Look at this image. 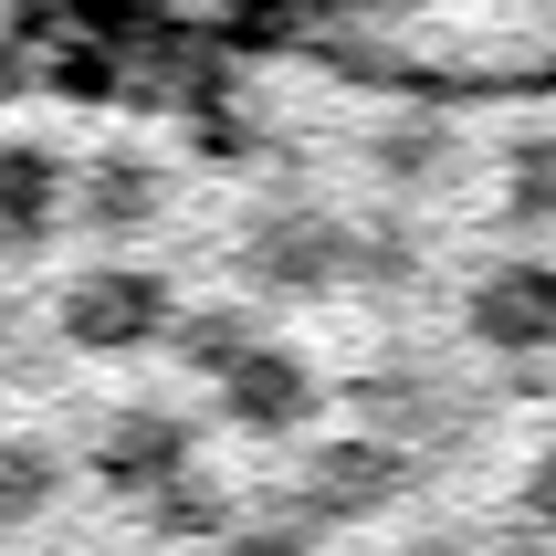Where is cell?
Listing matches in <instances>:
<instances>
[{"instance_id":"6da1fadb","label":"cell","mask_w":556,"mask_h":556,"mask_svg":"<svg viewBox=\"0 0 556 556\" xmlns=\"http://www.w3.org/2000/svg\"><path fill=\"white\" fill-rule=\"evenodd\" d=\"M346 263H357V242H346L326 211H274V220H252V242H242L252 294H274V305H315V294H337Z\"/></svg>"},{"instance_id":"7a4b0ae2","label":"cell","mask_w":556,"mask_h":556,"mask_svg":"<svg viewBox=\"0 0 556 556\" xmlns=\"http://www.w3.org/2000/svg\"><path fill=\"white\" fill-rule=\"evenodd\" d=\"M168 315H179L168 274H148V263H105V274H85L74 294H63V337L94 346V357H126V346L168 337Z\"/></svg>"},{"instance_id":"3957f363","label":"cell","mask_w":556,"mask_h":556,"mask_svg":"<svg viewBox=\"0 0 556 556\" xmlns=\"http://www.w3.org/2000/svg\"><path fill=\"white\" fill-rule=\"evenodd\" d=\"M63 211H85V231H148L168 211V168L148 148H94L85 168H63Z\"/></svg>"},{"instance_id":"277c9868","label":"cell","mask_w":556,"mask_h":556,"mask_svg":"<svg viewBox=\"0 0 556 556\" xmlns=\"http://www.w3.org/2000/svg\"><path fill=\"white\" fill-rule=\"evenodd\" d=\"M409 494V463L389 452V441H326L305 463V515L315 526H357V515H378V504Z\"/></svg>"},{"instance_id":"5b68a950","label":"cell","mask_w":556,"mask_h":556,"mask_svg":"<svg viewBox=\"0 0 556 556\" xmlns=\"http://www.w3.org/2000/svg\"><path fill=\"white\" fill-rule=\"evenodd\" d=\"M472 337L504 346V357L556 346V263H504V274H483L472 283Z\"/></svg>"},{"instance_id":"8992f818","label":"cell","mask_w":556,"mask_h":556,"mask_svg":"<svg viewBox=\"0 0 556 556\" xmlns=\"http://www.w3.org/2000/svg\"><path fill=\"white\" fill-rule=\"evenodd\" d=\"M220 409H231L242 431H305L315 420V368L294 346H252L242 368L220 378Z\"/></svg>"},{"instance_id":"52a82bcc","label":"cell","mask_w":556,"mask_h":556,"mask_svg":"<svg viewBox=\"0 0 556 556\" xmlns=\"http://www.w3.org/2000/svg\"><path fill=\"white\" fill-rule=\"evenodd\" d=\"M94 472H105L116 494H157L168 472H189V431L168 409H116L105 441H94Z\"/></svg>"},{"instance_id":"ba28073f","label":"cell","mask_w":556,"mask_h":556,"mask_svg":"<svg viewBox=\"0 0 556 556\" xmlns=\"http://www.w3.org/2000/svg\"><path fill=\"white\" fill-rule=\"evenodd\" d=\"M53 220H63V157L42 137H0V231L42 242Z\"/></svg>"},{"instance_id":"9c48e42d","label":"cell","mask_w":556,"mask_h":556,"mask_svg":"<svg viewBox=\"0 0 556 556\" xmlns=\"http://www.w3.org/2000/svg\"><path fill=\"white\" fill-rule=\"evenodd\" d=\"M346 400H357L368 441H389V452H400L409 431H431V420H441V378H431V368H409V357H389V368H368Z\"/></svg>"},{"instance_id":"30bf717a","label":"cell","mask_w":556,"mask_h":556,"mask_svg":"<svg viewBox=\"0 0 556 556\" xmlns=\"http://www.w3.org/2000/svg\"><path fill=\"white\" fill-rule=\"evenodd\" d=\"M168 357L200 368V378H231L252 357V315L242 305H189V315H168Z\"/></svg>"},{"instance_id":"8fae6325","label":"cell","mask_w":556,"mask_h":556,"mask_svg":"<svg viewBox=\"0 0 556 556\" xmlns=\"http://www.w3.org/2000/svg\"><path fill=\"white\" fill-rule=\"evenodd\" d=\"M53 504H63V452L11 431L0 441V526H31V515H53Z\"/></svg>"},{"instance_id":"7c38bea8","label":"cell","mask_w":556,"mask_h":556,"mask_svg":"<svg viewBox=\"0 0 556 556\" xmlns=\"http://www.w3.org/2000/svg\"><path fill=\"white\" fill-rule=\"evenodd\" d=\"M220 526H231V494H220L200 463L157 483V535H220Z\"/></svg>"},{"instance_id":"4fadbf2b","label":"cell","mask_w":556,"mask_h":556,"mask_svg":"<svg viewBox=\"0 0 556 556\" xmlns=\"http://www.w3.org/2000/svg\"><path fill=\"white\" fill-rule=\"evenodd\" d=\"M368 157H378V179H400V189L409 179H452V137H431V126H389Z\"/></svg>"},{"instance_id":"5bb4252c","label":"cell","mask_w":556,"mask_h":556,"mask_svg":"<svg viewBox=\"0 0 556 556\" xmlns=\"http://www.w3.org/2000/svg\"><path fill=\"white\" fill-rule=\"evenodd\" d=\"M526 526L556 535V452H535V472H526Z\"/></svg>"},{"instance_id":"9a60e30c","label":"cell","mask_w":556,"mask_h":556,"mask_svg":"<svg viewBox=\"0 0 556 556\" xmlns=\"http://www.w3.org/2000/svg\"><path fill=\"white\" fill-rule=\"evenodd\" d=\"M231 556H315L294 526H263V535H231Z\"/></svg>"},{"instance_id":"2e32d148","label":"cell","mask_w":556,"mask_h":556,"mask_svg":"<svg viewBox=\"0 0 556 556\" xmlns=\"http://www.w3.org/2000/svg\"><path fill=\"white\" fill-rule=\"evenodd\" d=\"M368 274H378V283H400V274H409V242H389V231H378V242H368Z\"/></svg>"},{"instance_id":"e0dca14e","label":"cell","mask_w":556,"mask_h":556,"mask_svg":"<svg viewBox=\"0 0 556 556\" xmlns=\"http://www.w3.org/2000/svg\"><path fill=\"white\" fill-rule=\"evenodd\" d=\"M409 556H483V546H472V535H420Z\"/></svg>"}]
</instances>
